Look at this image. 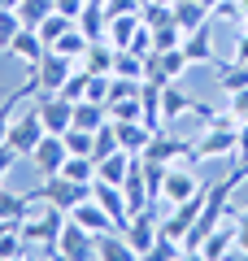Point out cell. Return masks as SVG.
I'll list each match as a JSON object with an SVG mask.
<instances>
[{
    "label": "cell",
    "mask_w": 248,
    "mask_h": 261,
    "mask_svg": "<svg viewBox=\"0 0 248 261\" xmlns=\"http://www.w3.org/2000/svg\"><path fill=\"white\" fill-rule=\"evenodd\" d=\"M74 27H79L87 39H105L109 35V9H105V0H87V9L74 18Z\"/></svg>",
    "instance_id": "obj_16"
},
{
    "label": "cell",
    "mask_w": 248,
    "mask_h": 261,
    "mask_svg": "<svg viewBox=\"0 0 248 261\" xmlns=\"http://www.w3.org/2000/svg\"><path fill=\"white\" fill-rule=\"evenodd\" d=\"M196 5H205V9H213V5H218V0H196Z\"/></svg>",
    "instance_id": "obj_44"
},
{
    "label": "cell",
    "mask_w": 248,
    "mask_h": 261,
    "mask_svg": "<svg viewBox=\"0 0 248 261\" xmlns=\"http://www.w3.org/2000/svg\"><path fill=\"white\" fill-rule=\"evenodd\" d=\"M209 18H213V9H205V5H196V0H175V22L183 27V35L196 31V27H205Z\"/></svg>",
    "instance_id": "obj_24"
},
{
    "label": "cell",
    "mask_w": 248,
    "mask_h": 261,
    "mask_svg": "<svg viewBox=\"0 0 248 261\" xmlns=\"http://www.w3.org/2000/svg\"><path fill=\"white\" fill-rule=\"evenodd\" d=\"M18 161H22V152H18V148H13V144H9V140H5V144H0V178L9 174V170H13V166H18Z\"/></svg>",
    "instance_id": "obj_40"
},
{
    "label": "cell",
    "mask_w": 248,
    "mask_h": 261,
    "mask_svg": "<svg viewBox=\"0 0 248 261\" xmlns=\"http://www.w3.org/2000/svg\"><path fill=\"white\" fill-rule=\"evenodd\" d=\"M96 257H101V261H131V257H135V248H131V240L113 226V231L96 235Z\"/></svg>",
    "instance_id": "obj_19"
},
{
    "label": "cell",
    "mask_w": 248,
    "mask_h": 261,
    "mask_svg": "<svg viewBox=\"0 0 248 261\" xmlns=\"http://www.w3.org/2000/svg\"><path fill=\"white\" fill-rule=\"evenodd\" d=\"M70 218H74L79 226H87L92 235H101V231H113V218L105 214V205L96 200V196H87L83 205H74V209H70Z\"/></svg>",
    "instance_id": "obj_15"
},
{
    "label": "cell",
    "mask_w": 248,
    "mask_h": 261,
    "mask_svg": "<svg viewBox=\"0 0 248 261\" xmlns=\"http://www.w3.org/2000/svg\"><path fill=\"white\" fill-rule=\"evenodd\" d=\"M109 118H113V122H135V118H144V100H139V96H122V100L109 105Z\"/></svg>",
    "instance_id": "obj_33"
},
{
    "label": "cell",
    "mask_w": 248,
    "mask_h": 261,
    "mask_svg": "<svg viewBox=\"0 0 248 261\" xmlns=\"http://www.w3.org/2000/svg\"><path fill=\"white\" fill-rule=\"evenodd\" d=\"M231 61H244L248 65V31H239V35H235V57H231Z\"/></svg>",
    "instance_id": "obj_43"
},
{
    "label": "cell",
    "mask_w": 248,
    "mask_h": 261,
    "mask_svg": "<svg viewBox=\"0 0 248 261\" xmlns=\"http://www.w3.org/2000/svg\"><path fill=\"white\" fill-rule=\"evenodd\" d=\"M122 144H118V126H113V118L105 122V126H96V152L92 157L101 161V157H109V152H118Z\"/></svg>",
    "instance_id": "obj_34"
},
{
    "label": "cell",
    "mask_w": 248,
    "mask_h": 261,
    "mask_svg": "<svg viewBox=\"0 0 248 261\" xmlns=\"http://www.w3.org/2000/svg\"><path fill=\"white\" fill-rule=\"evenodd\" d=\"M0 187H5V178H0Z\"/></svg>",
    "instance_id": "obj_46"
},
{
    "label": "cell",
    "mask_w": 248,
    "mask_h": 261,
    "mask_svg": "<svg viewBox=\"0 0 248 261\" xmlns=\"http://www.w3.org/2000/svg\"><path fill=\"white\" fill-rule=\"evenodd\" d=\"M213 18H222V22H235V27H244V5H239V0H218V5H213Z\"/></svg>",
    "instance_id": "obj_38"
},
{
    "label": "cell",
    "mask_w": 248,
    "mask_h": 261,
    "mask_svg": "<svg viewBox=\"0 0 248 261\" xmlns=\"http://www.w3.org/2000/svg\"><path fill=\"white\" fill-rule=\"evenodd\" d=\"M87 100L109 105V74H92V79H87Z\"/></svg>",
    "instance_id": "obj_39"
},
{
    "label": "cell",
    "mask_w": 248,
    "mask_h": 261,
    "mask_svg": "<svg viewBox=\"0 0 248 261\" xmlns=\"http://www.w3.org/2000/svg\"><path fill=\"white\" fill-rule=\"evenodd\" d=\"M113 126H118V144H122L127 152H135V157L148 148V144H153V135H157L144 118H135V122H113Z\"/></svg>",
    "instance_id": "obj_17"
},
{
    "label": "cell",
    "mask_w": 248,
    "mask_h": 261,
    "mask_svg": "<svg viewBox=\"0 0 248 261\" xmlns=\"http://www.w3.org/2000/svg\"><path fill=\"white\" fill-rule=\"evenodd\" d=\"M83 9H87V0H57V13H65V18H79Z\"/></svg>",
    "instance_id": "obj_41"
},
{
    "label": "cell",
    "mask_w": 248,
    "mask_h": 261,
    "mask_svg": "<svg viewBox=\"0 0 248 261\" xmlns=\"http://www.w3.org/2000/svg\"><path fill=\"white\" fill-rule=\"evenodd\" d=\"M74 65H79V61H70V57H61V53H53V48H48L44 61L31 70V79L39 83V92H61V83L74 74Z\"/></svg>",
    "instance_id": "obj_8"
},
{
    "label": "cell",
    "mask_w": 248,
    "mask_h": 261,
    "mask_svg": "<svg viewBox=\"0 0 248 261\" xmlns=\"http://www.w3.org/2000/svg\"><path fill=\"white\" fill-rule=\"evenodd\" d=\"M131 166H135V152H127V148H118V152H109V157H101L96 161V178H105V183H127V174H131Z\"/></svg>",
    "instance_id": "obj_18"
},
{
    "label": "cell",
    "mask_w": 248,
    "mask_h": 261,
    "mask_svg": "<svg viewBox=\"0 0 248 261\" xmlns=\"http://www.w3.org/2000/svg\"><path fill=\"white\" fill-rule=\"evenodd\" d=\"M61 174L74 183H96V157H65Z\"/></svg>",
    "instance_id": "obj_31"
},
{
    "label": "cell",
    "mask_w": 248,
    "mask_h": 261,
    "mask_svg": "<svg viewBox=\"0 0 248 261\" xmlns=\"http://www.w3.org/2000/svg\"><path fill=\"white\" fill-rule=\"evenodd\" d=\"M87 79H92V74H87L83 65H74V74L61 83V96H65V100H83V96H87Z\"/></svg>",
    "instance_id": "obj_37"
},
{
    "label": "cell",
    "mask_w": 248,
    "mask_h": 261,
    "mask_svg": "<svg viewBox=\"0 0 248 261\" xmlns=\"http://www.w3.org/2000/svg\"><path fill=\"white\" fill-rule=\"evenodd\" d=\"M27 27V22L18 18V9H0V53H9V44H13V35Z\"/></svg>",
    "instance_id": "obj_36"
},
{
    "label": "cell",
    "mask_w": 248,
    "mask_h": 261,
    "mask_svg": "<svg viewBox=\"0 0 248 261\" xmlns=\"http://www.w3.org/2000/svg\"><path fill=\"white\" fill-rule=\"evenodd\" d=\"M113 57H118V48H113L109 39H92L79 65L87 70V74H113Z\"/></svg>",
    "instance_id": "obj_20"
},
{
    "label": "cell",
    "mask_w": 248,
    "mask_h": 261,
    "mask_svg": "<svg viewBox=\"0 0 248 261\" xmlns=\"http://www.w3.org/2000/svg\"><path fill=\"white\" fill-rule=\"evenodd\" d=\"M139 157H153V161H165V166H170V161H187V157H192V144H187L183 135H175V130L161 126L153 135V144H148Z\"/></svg>",
    "instance_id": "obj_10"
},
{
    "label": "cell",
    "mask_w": 248,
    "mask_h": 261,
    "mask_svg": "<svg viewBox=\"0 0 248 261\" xmlns=\"http://www.w3.org/2000/svg\"><path fill=\"white\" fill-rule=\"evenodd\" d=\"M92 196L105 205V214L113 218V226H118V231H127L131 209H127V196H122V187H118V183H105V178H96V183H92Z\"/></svg>",
    "instance_id": "obj_12"
},
{
    "label": "cell",
    "mask_w": 248,
    "mask_h": 261,
    "mask_svg": "<svg viewBox=\"0 0 248 261\" xmlns=\"http://www.w3.org/2000/svg\"><path fill=\"white\" fill-rule=\"evenodd\" d=\"M39 122H44V130H53V135H65V130L74 126V100H65L61 92H44L35 105Z\"/></svg>",
    "instance_id": "obj_6"
},
{
    "label": "cell",
    "mask_w": 248,
    "mask_h": 261,
    "mask_svg": "<svg viewBox=\"0 0 248 261\" xmlns=\"http://www.w3.org/2000/svg\"><path fill=\"white\" fill-rule=\"evenodd\" d=\"M201 187H205V183L196 178L192 161H187V166H179V161H170V166H165V183H161V205H179V200H187V196H196Z\"/></svg>",
    "instance_id": "obj_4"
},
{
    "label": "cell",
    "mask_w": 248,
    "mask_h": 261,
    "mask_svg": "<svg viewBox=\"0 0 248 261\" xmlns=\"http://www.w3.org/2000/svg\"><path fill=\"white\" fill-rule=\"evenodd\" d=\"M209 22H205V27H196V31H187L183 35V53H187V61L192 65H205V61H218V57H213V44H209Z\"/></svg>",
    "instance_id": "obj_21"
},
{
    "label": "cell",
    "mask_w": 248,
    "mask_h": 261,
    "mask_svg": "<svg viewBox=\"0 0 248 261\" xmlns=\"http://www.w3.org/2000/svg\"><path fill=\"white\" fill-rule=\"evenodd\" d=\"M239 257H248V209H239Z\"/></svg>",
    "instance_id": "obj_42"
},
{
    "label": "cell",
    "mask_w": 248,
    "mask_h": 261,
    "mask_svg": "<svg viewBox=\"0 0 248 261\" xmlns=\"http://www.w3.org/2000/svg\"><path fill=\"white\" fill-rule=\"evenodd\" d=\"M70 27H74V18H65V13H57V9H53V13H48V18L39 22L35 31H39V39H44V44L53 48V44H57V39H61L65 31H70Z\"/></svg>",
    "instance_id": "obj_29"
},
{
    "label": "cell",
    "mask_w": 248,
    "mask_h": 261,
    "mask_svg": "<svg viewBox=\"0 0 248 261\" xmlns=\"http://www.w3.org/2000/svg\"><path fill=\"white\" fill-rule=\"evenodd\" d=\"M113 74H122V79H144L148 74V57H139V53H131V48H118V57H113Z\"/></svg>",
    "instance_id": "obj_26"
},
{
    "label": "cell",
    "mask_w": 248,
    "mask_h": 261,
    "mask_svg": "<svg viewBox=\"0 0 248 261\" xmlns=\"http://www.w3.org/2000/svg\"><path fill=\"white\" fill-rule=\"evenodd\" d=\"M44 53H48V44L39 39L35 27H22L18 35H13V44H9V57H13V61H22L27 70H35V65L44 61Z\"/></svg>",
    "instance_id": "obj_13"
},
{
    "label": "cell",
    "mask_w": 248,
    "mask_h": 261,
    "mask_svg": "<svg viewBox=\"0 0 248 261\" xmlns=\"http://www.w3.org/2000/svg\"><path fill=\"white\" fill-rule=\"evenodd\" d=\"M53 9H57V0H22V5H18V18L27 22V27H39Z\"/></svg>",
    "instance_id": "obj_32"
},
{
    "label": "cell",
    "mask_w": 248,
    "mask_h": 261,
    "mask_svg": "<svg viewBox=\"0 0 248 261\" xmlns=\"http://www.w3.org/2000/svg\"><path fill=\"white\" fill-rule=\"evenodd\" d=\"M144 27V18L139 13H118V18H109V44L113 48H131V39H135V31Z\"/></svg>",
    "instance_id": "obj_22"
},
{
    "label": "cell",
    "mask_w": 248,
    "mask_h": 261,
    "mask_svg": "<svg viewBox=\"0 0 248 261\" xmlns=\"http://www.w3.org/2000/svg\"><path fill=\"white\" fill-rule=\"evenodd\" d=\"M65 148H70V157H92V152H96V130L70 126V130H65Z\"/></svg>",
    "instance_id": "obj_30"
},
{
    "label": "cell",
    "mask_w": 248,
    "mask_h": 261,
    "mask_svg": "<svg viewBox=\"0 0 248 261\" xmlns=\"http://www.w3.org/2000/svg\"><path fill=\"white\" fill-rule=\"evenodd\" d=\"M44 135H48V130H44V122H39L35 109H27L22 118H13V126H9V144L22 152V157H31V148H35Z\"/></svg>",
    "instance_id": "obj_11"
},
{
    "label": "cell",
    "mask_w": 248,
    "mask_h": 261,
    "mask_svg": "<svg viewBox=\"0 0 248 261\" xmlns=\"http://www.w3.org/2000/svg\"><path fill=\"white\" fill-rule=\"evenodd\" d=\"M87 44H92V39L83 35L79 27H70V31H65V35H61V39H57V44H53V53L70 57V61H83V53H87Z\"/></svg>",
    "instance_id": "obj_28"
},
{
    "label": "cell",
    "mask_w": 248,
    "mask_h": 261,
    "mask_svg": "<svg viewBox=\"0 0 248 261\" xmlns=\"http://www.w3.org/2000/svg\"><path fill=\"white\" fill-rule=\"evenodd\" d=\"M179 257H187V252H183V240L157 235V244H153V252H148V261H179Z\"/></svg>",
    "instance_id": "obj_35"
},
{
    "label": "cell",
    "mask_w": 248,
    "mask_h": 261,
    "mask_svg": "<svg viewBox=\"0 0 248 261\" xmlns=\"http://www.w3.org/2000/svg\"><path fill=\"white\" fill-rule=\"evenodd\" d=\"M65 209H57V205H48V200H39V205H31V214L22 218V240L27 244H57V235H61V226H65Z\"/></svg>",
    "instance_id": "obj_2"
},
{
    "label": "cell",
    "mask_w": 248,
    "mask_h": 261,
    "mask_svg": "<svg viewBox=\"0 0 248 261\" xmlns=\"http://www.w3.org/2000/svg\"><path fill=\"white\" fill-rule=\"evenodd\" d=\"M235 126L239 122L231 118V113H213L209 126L201 130V140L192 144V166L196 161H209V157H235Z\"/></svg>",
    "instance_id": "obj_1"
},
{
    "label": "cell",
    "mask_w": 248,
    "mask_h": 261,
    "mask_svg": "<svg viewBox=\"0 0 248 261\" xmlns=\"http://www.w3.org/2000/svg\"><path fill=\"white\" fill-rule=\"evenodd\" d=\"M122 235L131 240L135 257H144V261H148V252H153L157 235H161V222L153 218V209H139V214H131V222H127V231H122Z\"/></svg>",
    "instance_id": "obj_9"
},
{
    "label": "cell",
    "mask_w": 248,
    "mask_h": 261,
    "mask_svg": "<svg viewBox=\"0 0 248 261\" xmlns=\"http://www.w3.org/2000/svg\"><path fill=\"white\" fill-rule=\"evenodd\" d=\"M179 113H201V118H213L209 105L196 100V96H187L183 87H179V79H175V83H161V122L170 126Z\"/></svg>",
    "instance_id": "obj_5"
},
{
    "label": "cell",
    "mask_w": 248,
    "mask_h": 261,
    "mask_svg": "<svg viewBox=\"0 0 248 261\" xmlns=\"http://www.w3.org/2000/svg\"><path fill=\"white\" fill-rule=\"evenodd\" d=\"M235 248H239V222H222V226H213V231H209V240L201 244V252H196V257L218 261V257H231Z\"/></svg>",
    "instance_id": "obj_14"
},
{
    "label": "cell",
    "mask_w": 248,
    "mask_h": 261,
    "mask_svg": "<svg viewBox=\"0 0 248 261\" xmlns=\"http://www.w3.org/2000/svg\"><path fill=\"white\" fill-rule=\"evenodd\" d=\"M27 214H31L27 192H9V187H0V222H22Z\"/></svg>",
    "instance_id": "obj_25"
},
{
    "label": "cell",
    "mask_w": 248,
    "mask_h": 261,
    "mask_svg": "<svg viewBox=\"0 0 248 261\" xmlns=\"http://www.w3.org/2000/svg\"><path fill=\"white\" fill-rule=\"evenodd\" d=\"M57 257H65V261H92L96 257V235L87 231V226H79L74 218H65L61 235H57Z\"/></svg>",
    "instance_id": "obj_3"
},
{
    "label": "cell",
    "mask_w": 248,
    "mask_h": 261,
    "mask_svg": "<svg viewBox=\"0 0 248 261\" xmlns=\"http://www.w3.org/2000/svg\"><path fill=\"white\" fill-rule=\"evenodd\" d=\"M65 157H70V148H65V135H53V130H48L44 140H39L35 148H31V161H35V174H39V178L61 174Z\"/></svg>",
    "instance_id": "obj_7"
},
{
    "label": "cell",
    "mask_w": 248,
    "mask_h": 261,
    "mask_svg": "<svg viewBox=\"0 0 248 261\" xmlns=\"http://www.w3.org/2000/svg\"><path fill=\"white\" fill-rule=\"evenodd\" d=\"M109 122V105H101V100H74V126H83V130H96V126H105Z\"/></svg>",
    "instance_id": "obj_23"
},
{
    "label": "cell",
    "mask_w": 248,
    "mask_h": 261,
    "mask_svg": "<svg viewBox=\"0 0 248 261\" xmlns=\"http://www.w3.org/2000/svg\"><path fill=\"white\" fill-rule=\"evenodd\" d=\"M218 87H222V92H244V87H248V65L244 61H222L218 65Z\"/></svg>",
    "instance_id": "obj_27"
},
{
    "label": "cell",
    "mask_w": 248,
    "mask_h": 261,
    "mask_svg": "<svg viewBox=\"0 0 248 261\" xmlns=\"http://www.w3.org/2000/svg\"><path fill=\"white\" fill-rule=\"evenodd\" d=\"M0 9H9V5H5V0H0Z\"/></svg>",
    "instance_id": "obj_45"
}]
</instances>
